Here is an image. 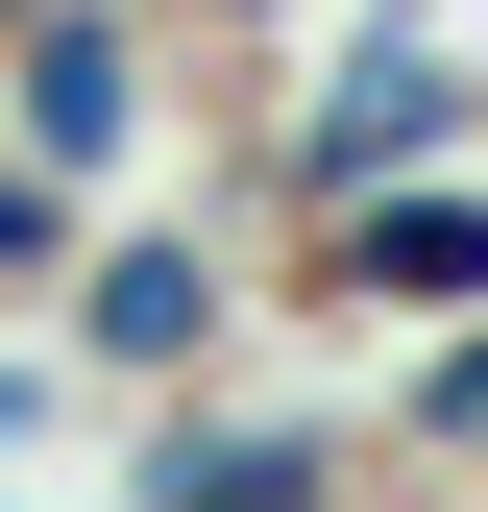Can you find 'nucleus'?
Listing matches in <instances>:
<instances>
[{
	"label": "nucleus",
	"instance_id": "1",
	"mask_svg": "<svg viewBox=\"0 0 488 512\" xmlns=\"http://www.w3.org/2000/svg\"><path fill=\"white\" fill-rule=\"evenodd\" d=\"M464 147H488V25H464V0H366L318 74L269 98V220L318 244V220L415 196V171H464Z\"/></svg>",
	"mask_w": 488,
	"mask_h": 512
},
{
	"label": "nucleus",
	"instance_id": "2",
	"mask_svg": "<svg viewBox=\"0 0 488 512\" xmlns=\"http://www.w3.org/2000/svg\"><path fill=\"white\" fill-rule=\"evenodd\" d=\"M244 317H269V269H244L220 220H147V196H122V220L74 244V293H49V366L122 391V415H171V391H220Z\"/></svg>",
	"mask_w": 488,
	"mask_h": 512
},
{
	"label": "nucleus",
	"instance_id": "3",
	"mask_svg": "<svg viewBox=\"0 0 488 512\" xmlns=\"http://www.w3.org/2000/svg\"><path fill=\"white\" fill-rule=\"evenodd\" d=\"M147 147H171V25L147 0H49V25L0 49V171H49L74 220H122Z\"/></svg>",
	"mask_w": 488,
	"mask_h": 512
},
{
	"label": "nucleus",
	"instance_id": "4",
	"mask_svg": "<svg viewBox=\"0 0 488 512\" xmlns=\"http://www.w3.org/2000/svg\"><path fill=\"white\" fill-rule=\"evenodd\" d=\"M122 512H366V415L342 391H171V415H122Z\"/></svg>",
	"mask_w": 488,
	"mask_h": 512
},
{
	"label": "nucleus",
	"instance_id": "5",
	"mask_svg": "<svg viewBox=\"0 0 488 512\" xmlns=\"http://www.w3.org/2000/svg\"><path fill=\"white\" fill-rule=\"evenodd\" d=\"M318 317H366V342H464L488 317V171H415V196L318 220V269H293Z\"/></svg>",
	"mask_w": 488,
	"mask_h": 512
},
{
	"label": "nucleus",
	"instance_id": "6",
	"mask_svg": "<svg viewBox=\"0 0 488 512\" xmlns=\"http://www.w3.org/2000/svg\"><path fill=\"white\" fill-rule=\"evenodd\" d=\"M74 244H98V220L49 196V171H0V342H49V293H74Z\"/></svg>",
	"mask_w": 488,
	"mask_h": 512
},
{
	"label": "nucleus",
	"instance_id": "7",
	"mask_svg": "<svg viewBox=\"0 0 488 512\" xmlns=\"http://www.w3.org/2000/svg\"><path fill=\"white\" fill-rule=\"evenodd\" d=\"M391 439H415V464H488V317H464V342H415V391H391Z\"/></svg>",
	"mask_w": 488,
	"mask_h": 512
},
{
	"label": "nucleus",
	"instance_id": "8",
	"mask_svg": "<svg viewBox=\"0 0 488 512\" xmlns=\"http://www.w3.org/2000/svg\"><path fill=\"white\" fill-rule=\"evenodd\" d=\"M49 415H74V366H49V342H0V488L49 464Z\"/></svg>",
	"mask_w": 488,
	"mask_h": 512
},
{
	"label": "nucleus",
	"instance_id": "9",
	"mask_svg": "<svg viewBox=\"0 0 488 512\" xmlns=\"http://www.w3.org/2000/svg\"><path fill=\"white\" fill-rule=\"evenodd\" d=\"M0 25H49V0H0Z\"/></svg>",
	"mask_w": 488,
	"mask_h": 512
},
{
	"label": "nucleus",
	"instance_id": "10",
	"mask_svg": "<svg viewBox=\"0 0 488 512\" xmlns=\"http://www.w3.org/2000/svg\"><path fill=\"white\" fill-rule=\"evenodd\" d=\"M0 49H25V25H0Z\"/></svg>",
	"mask_w": 488,
	"mask_h": 512
}]
</instances>
